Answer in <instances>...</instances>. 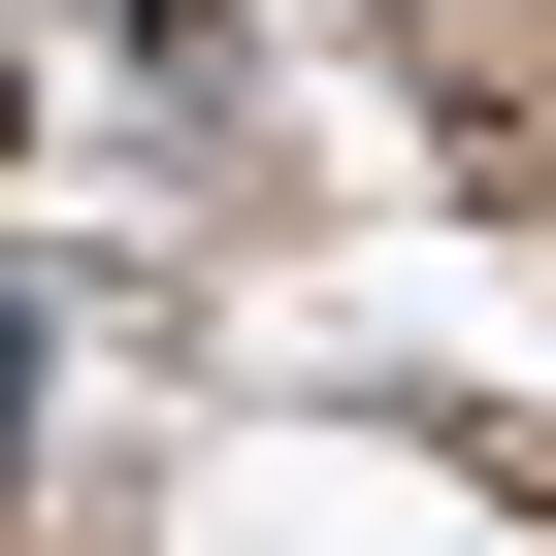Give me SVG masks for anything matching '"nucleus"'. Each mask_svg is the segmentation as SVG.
<instances>
[{
    "mask_svg": "<svg viewBox=\"0 0 556 556\" xmlns=\"http://www.w3.org/2000/svg\"><path fill=\"white\" fill-rule=\"evenodd\" d=\"M0 164H34V66H0Z\"/></svg>",
    "mask_w": 556,
    "mask_h": 556,
    "instance_id": "1",
    "label": "nucleus"
}]
</instances>
